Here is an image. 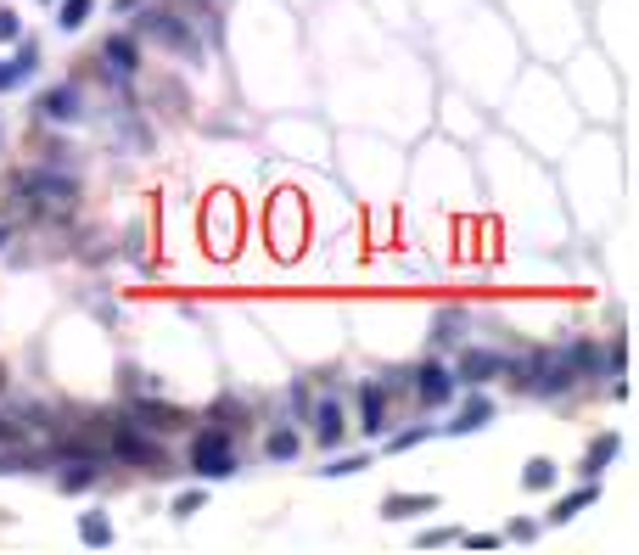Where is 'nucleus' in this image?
<instances>
[{
    "label": "nucleus",
    "mask_w": 639,
    "mask_h": 555,
    "mask_svg": "<svg viewBox=\"0 0 639 555\" xmlns=\"http://www.w3.org/2000/svg\"><path fill=\"white\" fill-rule=\"evenodd\" d=\"M555 477H561V466H555L550 455H533V460L522 466V488H527V494H550Z\"/></svg>",
    "instance_id": "23"
},
{
    "label": "nucleus",
    "mask_w": 639,
    "mask_h": 555,
    "mask_svg": "<svg viewBox=\"0 0 639 555\" xmlns=\"http://www.w3.org/2000/svg\"><path fill=\"white\" fill-rule=\"evenodd\" d=\"M107 460H124V466H135V471H152V477H169V455H163V443L152 438V432H141L135 421H124L118 415L113 421V432H107Z\"/></svg>",
    "instance_id": "5"
},
{
    "label": "nucleus",
    "mask_w": 639,
    "mask_h": 555,
    "mask_svg": "<svg viewBox=\"0 0 639 555\" xmlns=\"http://www.w3.org/2000/svg\"><path fill=\"white\" fill-rule=\"evenodd\" d=\"M135 40H152V45H163V51H174V57H185V62H202L208 57V45H202V34H197V23L185 17V6H152V0H141L135 6Z\"/></svg>",
    "instance_id": "1"
},
{
    "label": "nucleus",
    "mask_w": 639,
    "mask_h": 555,
    "mask_svg": "<svg viewBox=\"0 0 639 555\" xmlns=\"http://www.w3.org/2000/svg\"><path fill=\"white\" fill-rule=\"evenodd\" d=\"M449 370H455L460 387H488L499 370H505V354H499V348H466V342H460V359Z\"/></svg>",
    "instance_id": "10"
},
{
    "label": "nucleus",
    "mask_w": 639,
    "mask_h": 555,
    "mask_svg": "<svg viewBox=\"0 0 639 555\" xmlns=\"http://www.w3.org/2000/svg\"><path fill=\"white\" fill-rule=\"evenodd\" d=\"M197 511H208V488H185V494H174V505H169V516H174V522H191V516H197Z\"/></svg>",
    "instance_id": "26"
},
{
    "label": "nucleus",
    "mask_w": 639,
    "mask_h": 555,
    "mask_svg": "<svg viewBox=\"0 0 639 555\" xmlns=\"http://www.w3.org/2000/svg\"><path fill=\"white\" fill-rule=\"evenodd\" d=\"M101 471H107V466H96V460H62V466H57V488H62V494H90V488L101 483Z\"/></svg>",
    "instance_id": "19"
},
{
    "label": "nucleus",
    "mask_w": 639,
    "mask_h": 555,
    "mask_svg": "<svg viewBox=\"0 0 639 555\" xmlns=\"http://www.w3.org/2000/svg\"><path fill=\"white\" fill-rule=\"evenodd\" d=\"M113 539H118V527L107 522V511H85V516H79V544H90V550H107Z\"/></svg>",
    "instance_id": "22"
},
{
    "label": "nucleus",
    "mask_w": 639,
    "mask_h": 555,
    "mask_svg": "<svg viewBox=\"0 0 639 555\" xmlns=\"http://www.w3.org/2000/svg\"><path fill=\"white\" fill-rule=\"evenodd\" d=\"M494 427V399H483L477 387H466V404L455 410V421H443V438H471V432H488Z\"/></svg>",
    "instance_id": "11"
},
{
    "label": "nucleus",
    "mask_w": 639,
    "mask_h": 555,
    "mask_svg": "<svg viewBox=\"0 0 639 555\" xmlns=\"http://www.w3.org/2000/svg\"><path fill=\"white\" fill-rule=\"evenodd\" d=\"M426 511H438V494H387L382 522H421Z\"/></svg>",
    "instance_id": "18"
},
{
    "label": "nucleus",
    "mask_w": 639,
    "mask_h": 555,
    "mask_svg": "<svg viewBox=\"0 0 639 555\" xmlns=\"http://www.w3.org/2000/svg\"><path fill=\"white\" fill-rule=\"evenodd\" d=\"M539 533H544V527L533 522V516H516V522L505 527V539H516V544H533V539H539Z\"/></svg>",
    "instance_id": "30"
},
{
    "label": "nucleus",
    "mask_w": 639,
    "mask_h": 555,
    "mask_svg": "<svg viewBox=\"0 0 639 555\" xmlns=\"http://www.w3.org/2000/svg\"><path fill=\"white\" fill-rule=\"evenodd\" d=\"M600 354H606V370H611V376H628V337H611Z\"/></svg>",
    "instance_id": "28"
},
{
    "label": "nucleus",
    "mask_w": 639,
    "mask_h": 555,
    "mask_svg": "<svg viewBox=\"0 0 639 555\" xmlns=\"http://www.w3.org/2000/svg\"><path fill=\"white\" fill-rule=\"evenodd\" d=\"M404 387H410L415 404H426V410H443V404L460 393L455 370L443 365V359H421V365H410V370H404Z\"/></svg>",
    "instance_id": "7"
},
{
    "label": "nucleus",
    "mask_w": 639,
    "mask_h": 555,
    "mask_svg": "<svg viewBox=\"0 0 639 555\" xmlns=\"http://www.w3.org/2000/svg\"><path fill=\"white\" fill-rule=\"evenodd\" d=\"M185 471H191L197 483H225V477H236V438H230V427L208 421V427L191 432V449H185Z\"/></svg>",
    "instance_id": "4"
},
{
    "label": "nucleus",
    "mask_w": 639,
    "mask_h": 555,
    "mask_svg": "<svg viewBox=\"0 0 639 555\" xmlns=\"http://www.w3.org/2000/svg\"><path fill=\"white\" fill-rule=\"evenodd\" d=\"M17 40H23V17L12 6H0V45H17Z\"/></svg>",
    "instance_id": "29"
},
{
    "label": "nucleus",
    "mask_w": 639,
    "mask_h": 555,
    "mask_svg": "<svg viewBox=\"0 0 639 555\" xmlns=\"http://www.w3.org/2000/svg\"><path fill=\"white\" fill-rule=\"evenodd\" d=\"M12 191L23 197V208H29V214H40V219H62V214H73V208H79V180H73V174H62L57 163H40V169L17 174Z\"/></svg>",
    "instance_id": "3"
},
{
    "label": "nucleus",
    "mask_w": 639,
    "mask_h": 555,
    "mask_svg": "<svg viewBox=\"0 0 639 555\" xmlns=\"http://www.w3.org/2000/svg\"><path fill=\"white\" fill-rule=\"evenodd\" d=\"M34 73H40V45L34 40H17L12 45V57H0V96L17 85H29Z\"/></svg>",
    "instance_id": "13"
},
{
    "label": "nucleus",
    "mask_w": 639,
    "mask_h": 555,
    "mask_svg": "<svg viewBox=\"0 0 639 555\" xmlns=\"http://www.w3.org/2000/svg\"><path fill=\"white\" fill-rule=\"evenodd\" d=\"M471 331V314L466 309H438V320H432V342L438 348H460Z\"/></svg>",
    "instance_id": "20"
},
{
    "label": "nucleus",
    "mask_w": 639,
    "mask_h": 555,
    "mask_svg": "<svg viewBox=\"0 0 639 555\" xmlns=\"http://www.w3.org/2000/svg\"><path fill=\"white\" fill-rule=\"evenodd\" d=\"M499 376H505L516 393H533V399H567L572 387H578V376H572V365L561 359V348H533V354H522V359L505 354Z\"/></svg>",
    "instance_id": "2"
},
{
    "label": "nucleus",
    "mask_w": 639,
    "mask_h": 555,
    "mask_svg": "<svg viewBox=\"0 0 639 555\" xmlns=\"http://www.w3.org/2000/svg\"><path fill=\"white\" fill-rule=\"evenodd\" d=\"M90 12H96V0H62L51 23H57V34H79L90 23Z\"/></svg>",
    "instance_id": "25"
},
{
    "label": "nucleus",
    "mask_w": 639,
    "mask_h": 555,
    "mask_svg": "<svg viewBox=\"0 0 639 555\" xmlns=\"http://www.w3.org/2000/svg\"><path fill=\"white\" fill-rule=\"evenodd\" d=\"M432 438H438V427H432V421H415V427H404V432L387 427L376 443H382L387 455H404V449H415V443H432Z\"/></svg>",
    "instance_id": "21"
},
{
    "label": "nucleus",
    "mask_w": 639,
    "mask_h": 555,
    "mask_svg": "<svg viewBox=\"0 0 639 555\" xmlns=\"http://www.w3.org/2000/svg\"><path fill=\"white\" fill-rule=\"evenodd\" d=\"M370 466V455H337V460H326V466H314L320 477H354V471H365Z\"/></svg>",
    "instance_id": "27"
},
{
    "label": "nucleus",
    "mask_w": 639,
    "mask_h": 555,
    "mask_svg": "<svg viewBox=\"0 0 639 555\" xmlns=\"http://www.w3.org/2000/svg\"><path fill=\"white\" fill-rule=\"evenodd\" d=\"M617 455H623V432H600V438L589 443V449H583L578 477H583V483H600V477H606V466H611Z\"/></svg>",
    "instance_id": "14"
},
{
    "label": "nucleus",
    "mask_w": 639,
    "mask_h": 555,
    "mask_svg": "<svg viewBox=\"0 0 639 555\" xmlns=\"http://www.w3.org/2000/svg\"><path fill=\"white\" fill-rule=\"evenodd\" d=\"M124 421H135V427L152 432V438H174V432L191 427V410H180V404H163L157 393H141V399H129Z\"/></svg>",
    "instance_id": "8"
},
{
    "label": "nucleus",
    "mask_w": 639,
    "mask_h": 555,
    "mask_svg": "<svg viewBox=\"0 0 639 555\" xmlns=\"http://www.w3.org/2000/svg\"><path fill=\"white\" fill-rule=\"evenodd\" d=\"M12 438H17V432H12V427H6V421H0V443H12Z\"/></svg>",
    "instance_id": "34"
},
{
    "label": "nucleus",
    "mask_w": 639,
    "mask_h": 555,
    "mask_svg": "<svg viewBox=\"0 0 639 555\" xmlns=\"http://www.w3.org/2000/svg\"><path fill=\"white\" fill-rule=\"evenodd\" d=\"M455 544H466V550H494L499 533H455Z\"/></svg>",
    "instance_id": "32"
},
{
    "label": "nucleus",
    "mask_w": 639,
    "mask_h": 555,
    "mask_svg": "<svg viewBox=\"0 0 639 555\" xmlns=\"http://www.w3.org/2000/svg\"><path fill=\"white\" fill-rule=\"evenodd\" d=\"M96 62H101V79H107V85H118V90H124L129 79H141V68H146L141 40H135L129 29L107 34V40L96 45Z\"/></svg>",
    "instance_id": "6"
},
{
    "label": "nucleus",
    "mask_w": 639,
    "mask_h": 555,
    "mask_svg": "<svg viewBox=\"0 0 639 555\" xmlns=\"http://www.w3.org/2000/svg\"><path fill=\"white\" fill-rule=\"evenodd\" d=\"M561 359L572 365V376H578V382H600V370H606V354H600V342H595V337L567 342V348H561Z\"/></svg>",
    "instance_id": "15"
},
{
    "label": "nucleus",
    "mask_w": 639,
    "mask_h": 555,
    "mask_svg": "<svg viewBox=\"0 0 639 555\" xmlns=\"http://www.w3.org/2000/svg\"><path fill=\"white\" fill-rule=\"evenodd\" d=\"M415 544L421 550H443V544H455V527H426V533H415Z\"/></svg>",
    "instance_id": "31"
},
{
    "label": "nucleus",
    "mask_w": 639,
    "mask_h": 555,
    "mask_svg": "<svg viewBox=\"0 0 639 555\" xmlns=\"http://www.w3.org/2000/svg\"><path fill=\"white\" fill-rule=\"evenodd\" d=\"M303 455V438L292 427H275L270 438H264V460H270V466H286V460H298Z\"/></svg>",
    "instance_id": "24"
},
{
    "label": "nucleus",
    "mask_w": 639,
    "mask_h": 555,
    "mask_svg": "<svg viewBox=\"0 0 639 555\" xmlns=\"http://www.w3.org/2000/svg\"><path fill=\"white\" fill-rule=\"evenodd\" d=\"M135 6H141V0H113V12H118V17H129Z\"/></svg>",
    "instance_id": "33"
},
{
    "label": "nucleus",
    "mask_w": 639,
    "mask_h": 555,
    "mask_svg": "<svg viewBox=\"0 0 639 555\" xmlns=\"http://www.w3.org/2000/svg\"><path fill=\"white\" fill-rule=\"evenodd\" d=\"M309 421H314V438L326 443V449H337V443L348 438V415H342V404H337V399L309 404Z\"/></svg>",
    "instance_id": "16"
},
{
    "label": "nucleus",
    "mask_w": 639,
    "mask_h": 555,
    "mask_svg": "<svg viewBox=\"0 0 639 555\" xmlns=\"http://www.w3.org/2000/svg\"><path fill=\"white\" fill-rule=\"evenodd\" d=\"M589 505H600V483H578L572 494H561V499L550 505V516H544V522H550V527H567L572 516H583Z\"/></svg>",
    "instance_id": "17"
},
{
    "label": "nucleus",
    "mask_w": 639,
    "mask_h": 555,
    "mask_svg": "<svg viewBox=\"0 0 639 555\" xmlns=\"http://www.w3.org/2000/svg\"><path fill=\"white\" fill-rule=\"evenodd\" d=\"M34 113H40V124L51 129H73V124H85V90L73 85V79H62V85L40 90V101H34Z\"/></svg>",
    "instance_id": "9"
},
{
    "label": "nucleus",
    "mask_w": 639,
    "mask_h": 555,
    "mask_svg": "<svg viewBox=\"0 0 639 555\" xmlns=\"http://www.w3.org/2000/svg\"><path fill=\"white\" fill-rule=\"evenodd\" d=\"M387 427H393V415H387V387L382 382H359V432L376 443Z\"/></svg>",
    "instance_id": "12"
},
{
    "label": "nucleus",
    "mask_w": 639,
    "mask_h": 555,
    "mask_svg": "<svg viewBox=\"0 0 639 555\" xmlns=\"http://www.w3.org/2000/svg\"><path fill=\"white\" fill-rule=\"evenodd\" d=\"M6 242H12V225H0V247H6Z\"/></svg>",
    "instance_id": "35"
}]
</instances>
